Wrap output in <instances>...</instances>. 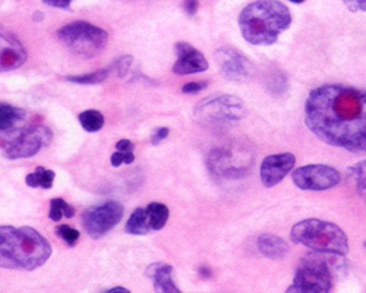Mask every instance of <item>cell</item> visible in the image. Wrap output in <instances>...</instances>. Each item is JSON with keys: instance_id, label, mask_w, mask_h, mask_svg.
Masks as SVG:
<instances>
[{"instance_id": "obj_22", "label": "cell", "mask_w": 366, "mask_h": 293, "mask_svg": "<svg viewBox=\"0 0 366 293\" xmlns=\"http://www.w3.org/2000/svg\"><path fill=\"white\" fill-rule=\"evenodd\" d=\"M347 179L356 186L359 197L366 201V160L347 169Z\"/></svg>"}, {"instance_id": "obj_18", "label": "cell", "mask_w": 366, "mask_h": 293, "mask_svg": "<svg viewBox=\"0 0 366 293\" xmlns=\"http://www.w3.org/2000/svg\"><path fill=\"white\" fill-rule=\"evenodd\" d=\"M26 118L25 110L15 108L12 104L0 101V132L9 130L18 126Z\"/></svg>"}, {"instance_id": "obj_1", "label": "cell", "mask_w": 366, "mask_h": 293, "mask_svg": "<svg viewBox=\"0 0 366 293\" xmlns=\"http://www.w3.org/2000/svg\"><path fill=\"white\" fill-rule=\"evenodd\" d=\"M305 123L328 145L366 153V90L322 86L309 93Z\"/></svg>"}, {"instance_id": "obj_7", "label": "cell", "mask_w": 366, "mask_h": 293, "mask_svg": "<svg viewBox=\"0 0 366 293\" xmlns=\"http://www.w3.org/2000/svg\"><path fill=\"white\" fill-rule=\"evenodd\" d=\"M58 37L73 55L87 59L98 55L108 41L107 31L86 21H75L62 26Z\"/></svg>"}, {"instance_id": "obj_19", "label": "cell", "mask_w": 366, "mask_h": 293, "mask_svg": "<svg viewBox=\"0 0 366 293\" xmlns=\"http://www.w3.org/2000/svg\"><path fill=\"white\" fill-rule=\"evenodd\" d=\"M146 215H147V222L150 226V230H161L167 220L168 216H171V211H168V207L161 204V202H151L150 205L146 207Z\"/></svg>"}, {"instance_id": "obj_6", "label": "cell", "mask_w": 366, "mask_h": 293, "mask_svg": "<svg viewBox=\"0 0 366 293\" xmlns=\"http://www.w3.org/2000/svg\"><path fill=\"white\" fill-rule=\"evenodd\" d=\"M51 130L44 125L15 126L0 132V153L8 160L34 157L51 143Z\"/></svg>"}, {"instance_id": "obj_34", "label": "cell", "mask_w": 366, "mask_h": 293, "mask_svg": "<svg viewBox=\"0 0 366 293\" xmlns=\"http://www.w3.org/2000/svg\"><path fill=\"white\" fill-rule=\"evenodd\" d=\"M116 150L122 153H132L133 151V144L129 140H121L116 144Z\"/></svg>"}, {"instance_id": "obj_27", "label": "cell", "mask_w": 366, "mask_h": 293, "mask_svg": "<svg viewBox=\"0 0 366 293\" xmlns=\"http://www.w3.org/2000/svg\"><path fill=\"white\" fill-rule=\"evenodd\" d=\"M132 62H133V58L129 56V55H125V56H121L115 63L113 66H111V69L116 71V75L119 78H125L126 73L129 72L131 66H132Z\"/></svg>"}, {"instance_id": "obj_20", "label": "cell", "mask_w": 366, "mask_h": 293, "mask_svg": "<svg viewBox=\"0 0 366 293\" xmlns=\"http://www.w3.org/2000/svg\"><path fill=\"white\" fill-rule=\"evenodd\" d=\"M125 230H126V233L136 235V236H143V235H147L148 232H151L148 222H147L146 208L139 207L132 212V216L129 217V220L125 226Z\"/></svg>"}, {"instance_id": "obj_25", "label": "cell", "mask_w": 366, "mask_h": 293, "mask_svg": "<svg viewBox=\"0 0 366 293\" xmlns=\"http://www.w3.org/2000/svg\"><path fill=\"white\" fill-rule=\"evenodd\" d=\"M79 123L87 132H98L104 126V116L98 110H86L79 116Z\"/></svg>"}, {"instance_id": "obj_11", "label": "cell", "mask_w": 366, "mask_h": 293, "mask_svg": "<svg viewBox=\"0 0 366 293\" xmlns=\"http://www.w3.org/2000/svg\"><path fill=\"white\" fill-rule=\"evenodd\" d=\"M340 172L328 165H306L292 172V180L302 191H327L340 183Z\"/></svg>"}, {"instance_id": "obj_36", "label": "cell", "mask_w": 366, "mask_h": 293, "mask_svg": "<svg viewBox=\"0 0 366 293\" xmlns=\"http://www.w3.org/2000/svg\"><path fill=\"white\" fill-rule=\"evenodd\" d=\"M289 2H292V4H303L305 2V0H289Z\"/></svg>"}, {"instance_id": "obj_13", "label": "cell", "mask_w": 366, "mask_h": 293, "mask_svg": "<svg viewBox=\"0 0 366 293\" xmlns=\"http://www.w3.org/2000/svg\"><path fill=\"white\" fill-rule=\"evenodd\" d=\"M296 157L292 153H278L267 155L260 169V178L265 188H273L283 180L295 168Z\"/></svg>"}, {"instance_id": "obj_29", "label": "cell", "mask_w": 366, "mask_h": 293, "mask_svg": "<svg viewBox=\"0 0 366 293\" xmlns=\"http://www.w3.org/2000/svg\"><path fill=\"white\" fill-rule=\"evenodd\" d=\"M352 12H366V0H342Z\"/></svg>"}, {"instance_id": "obj_28", "label": "cell", "mask_w": 366, "mask_h": 293, "mask_svg": "<svg viewBox=\"0 0 366 293\" xmlns=\"http://www.w3.org/2000/svg\"><path fill=\"white\" fill-rule=\"evenodd\" d=\"M135 162V155L133 153H122V151H116L111 154L110 163L113 168H119L121 165H132Z\"/></svg>"}, {"instance_id": "obj_3", "label": "cell", "mask_w": 366, "mask_h": 293, "mask_svg": "<svg viewBox=\"0 0 366 293\" xmlns=\"http://www.w3.org/2000/svg\"><path fill=\"white\" fill-rule=\"evenodd\" d=\"M292 25L289 8L278 0H257L239 15V29L252 46H271Z\"/></svg>"}, {"instance_id": "obj_14", "label": "cell", "mask_w": 366, "mask_h": 293, "mask_svg": "<svg viewBox=\"0 0 366 293\" xmlns=\"http://www.w3.org/2000/svg\"><path fill=\"white\" fill-rule=\"evenodd\" d=\"M176 55L178 61L173 65V72L176 75H192L205 72L210 66L208 61L200 50H196L193 46L185 41L176 43Z\"/></svg>"}, {"instance_id": "obj_15", "label": "cell", "mask_w": 366, "mask_h": 293, "mask_svg": "<svg viewBox=\"0 0 366 293\" xmlns=\"http://www.w3.org/2000/svg\"><path fill=\"white\" fill-rule=\"evenodd\" d=\"M28 58L22 43L11 33L0 31V72L21 68Z\"/></svg>"}, {"instance_id": "obj_4", "label": "cell", "mask_w": 366, "mask_h": 293, "mask_svg": "<svg viewBox=\"0 0 366 293\" xmlns=\"http://www.w3.org/2000/svg\"><path fill=\"white\" fill-rule=\"evenodd\" d=\"M290 239L292 242L315 252L349 254V239L345 230L340 226L321 219H306L296 223L292 227Z\"/></svg>"}, {"instance_id": "obj_26", "label": "cell", "mask_w": 366, "mask_h": 293, "mask_svg": "<svg viewBox=\"0 0 366 293\" xmlns=\"http://www.w3.org/2000/svg\"><path fill=\"white\" fill-rule=\"evenodd\" d=\"M56 233H58V236L62 237L69 247H73L78 242V239L81 236L76 229H73V227H71L68 225H62V226L56 227Z\"/></svg>"}, {"instance_id": "obj_33", "label": "cell", "mask_w": 366, "mask_h": 293, "mask_svg": "<svg viewBox=\"0 0 366 293\" xmlns=\"http://www.w3.org/2000/svg\"><path fill=\"white\" fill-rule=\"evenodd\" d=\"M43 2L51 8H58V9H68L73 0H43Z\"/></svg>"}, {"instance_id": "obj_5", "label": "cell", "mask_w": 366, "mask_h": 293, "mask_svg": "<svg viewBox=\"0 0 366 293\" xmlns=\"http://www.w3.org/2000/svg\"><path fill=\"white\" fill-rule=\"evenodd\" d=\"M345 255L315 252L303 258L286 293H330L334 269H342L337 258Z\"/></svg>"}, {"instance_id": "obj_10", "label": "cell", "mask_w": 366, "mask_h": 293, "mask_svg": "<svg viewBox=\"0 0 366 293\" xmlns=\"http://www.w3.org/2000/svg\"><path fill=\"white\" fill-rule=\"evenodd\" d=\"M123 217V207L116 201L94 205L82 212V226L93 239H100L116 227Z\"/></svg>"}, {"instance_id": "obj_32", "label": "cell", "mask_w": 366, "mask_h": 293, "mask_svg": "<svg viewBox=\"0 0 366 293\" xmlns=\"http://www.w3.org/2000/svg\"><path fill=\"white\" fill-rule=\"evenodd\" d=\"M200 8V0H183V9L189 16H193L198 12Z\"/></svg>"}, {"instance_id": "obj_37", "label": "cell", "mask_w": 366, "mask_h": 293, "mask_svg": "<svg viewBox=\"0 0 366 293\" xmlns=\"http://www.w3.org/2000/svg\"><path fill=\"white\" fill-rule=\"evenodd\" d=\"M365 248H366V242H365Z\"/></svg>"}, {"instance_id": "obj_21", "label": "cell", "mask_w": 366, "mask_h": 293, "mask_svg": "<svg viewBox=\"0 0 366 293\" xmlns=\"http://www.w3.org/2000/svg\"><path fill=\"white\" fill-rule=\"evenodd\" d=\"M56 173L53 170L44 169V168H37L34 172L30 175H26L25 183L30 186V188H43V190H50L53 186Z\"/></svg>"}, {"instance_id": "obj_31", "label": "cell", "mask_w": 366, "mask_h": 293, "mask_svg": "<svg viewBox=\"0 0 366 293\" xmlns=\"http://www.w3.org/2000/svg\"><path fill=\"white\" fill-rule=\"evenodd\" d=\"M168 134H171V129H168V128H158L156 130V134L153 135L151 144L153 145H158L161 141H164L168 137Z\"/></svg>"}, {"instance_id": "obj_8", "label": "cell", "mask_w": 366, "mask_h": 293, "mask_svg": "<svg viewBox=\"0 0 366 293\" xmlns=\"http://www.w3.org/2000/svg\"><path fill=\"white\" fill-rule=\"evenodd\" d=\"M246 116L243 101L235 96H218L207 98L195 109V118L200 123L221 126L242 120Z\"/></svg>"}, {"instance_id": "obj_9", "label": "cell", "mask_w": 366, "mask_h": 293, "mask_svg": "<svg viewBox=\"0 0 366 293\" xmlns=\"http://www.w3.org/2000/svg\"><path fill=\"white\" fill-rule=\"evenodd\" d=\"M253 163V154L250 148L232 147H218L213 150L208 155L210 170L220 178L236 179L246 175Z\"/></svg>"}, {"instance_id": "obj_12", "label": "cell", "mask_w": 366, "mask_h": 293, "mask_svg": "<svg viewBox=\"0 0 366 293\" xmlns=\"http://www.w3.org/2000/svg\"><path fill=\"white\" fill-rule=\"evenodd\" d=\"M215 62L221 73L230 81L243 83L255 72L253 63L243 55L242 51L233 47H221L215 51Z\"/></svg>"}, {"instance_id": "obj_23", "label": "cell", "mask_w": 366, "mask_h": 293, "mask_svg": "<svg viewBox=\"0 0 366 293\" xmlns=\"http://www.w3.org/2000/svg\"><path fill=\"white\" fill-rule=\"evenodd\" d=\"M75 215V210L72 205H69L65 200L62 198H53L50 201V211H49V217L53 222H59L62 217L72 219Z\"/></svg>"}, {"instance_id": "obj_24", "label": "cell", "mask_w": 366, "mask_h": 293, "mask_svg": "<svg viewBox=\"0 0 366 293\" xmlns=\"http://www.w3.org/2000/svg\"><path fill=\"white\" fill-rule=\"evenodd\" d=\"M111 69L106 68V69H100L97 72H91L87 75H76V76H66L65 79L69 83H75V84H81V86H96V84H101L104 83L106 79L108 78Z\"/></svg>"}, {"instance_id": "obj_17", "label": "cell", "mask_w": 366, "mask_h": 293, "mask_svg": "<svg viewBox=\"0 0 366 293\" xmlns=\"http://www.w3.org/2000/svg\"><path fill=\"white\" fill-rule=\"evenodd\" d=\"M257 245H258L260 252L270 259L285 258L290 251L288 242L283 237H280L277 235H271V233H263L261 236H258Z\"/></svg>"}, {"instance_id": "obj_35", "label": "cell", "mask_w": 366, "mask_h": 293, "mask_svg": "<svg viewBox=\"0 0 366 293\" xmlns=\"http://www.w3.org/2000/svg\"><path fill=\"white\" fill-rule=\"evenodd\" d=\"M106 293H131L126 287H122V286H118V287H113V289H110V290H107Z\"/></svg>"}, {"instance_id": "obj_16", "label": "cell", "mask_w": 366, "mask_h": 293, "mask_svg": "<svg viewBox=\"0 0 366 293\" xmlns=\"http://www.w3.org/2000/svg\"><path fill=\"white\" fill-rule=\"evenodd\" d=\"M173 267L171 264L156 262L147 269V276L153 280L157 293H183L172 279Z\"/></svg>"}, {"instance_id": "obj_2", "label": "cell", "mask_w": 366, "mask_h": 293, "mask_svg": "<svg viewBox=\"0 0 366 293\" xmlns=\"http://www.w3.org/2000/svg\"><path fill=\"white\" fill-rule=\"evenodd\" d=\"M51 257V245L34 227L0 226V267L33 272Z\"/></svg>"}, {"instance_id": "obj_30", "label": "cell", "mask_w": 366, "mask_h": 293, "mask_svg": "<svg viewBox=\"0 0 366 293\" xmlns=\"http://www.w3.org/2000/svg\"><path fill=\"white\" fill-rule=\"evenodd\" d=\"M208 84L207 83H188L182 87V93L183 94H198L201 90H204Z\"/></svg>"}]
</instances>
